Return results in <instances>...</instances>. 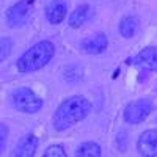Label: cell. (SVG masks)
Listing matches in <instances>:
<instances>
[{
  "label": "cell",
  "mask_w": 157,
  "mask_h": 157,
  "mask_svg": "<svg viewBox=\"0 0 157 157\" xmlns=\"http://www.w3.org/2000/svg\"><path fill=\"white\" fill-rule=\"evenodd\" d=\"M91 112V104L85 96L74 94L64 99L57 107L54 118H52V126L57 132L68 130L69 127L75 126L77 123L83 121Z\"/></svg>",
  "instance_id": "cell-1"
},
{
  "label": "cell",
  "mask_w": 157,
  "mask_h": 157,
  "mask_svg": "<svg viewBox=\"0 0 157 157\" xmlns=\"http://www.w3.org/2000/svg\"><path fill=\"white\" fill-rule=\"evenodd\" d=\"M54 55H55V44L44 39V41L33 44L30 49L24 52L16 61V68L22 74L35 72L43 69L46 64H49Z\"/></svg>",
  "instance_id": "cell-2"
},
{
  "label": "cell",
  "mask_w": 157,
  "mask_h": 157,
  "mask_svg": "<svg viewBox=\"0 0 157 157\" xmlns=\"http://www.w3.org/2000/svg\"><path fill=\"white\" fill-rule=\"evenodd\" d=\"M10 102L17 112H22L25 115H35L44 105V101L29 86L16 88L10 94Z\"/></svg>",
  "instance_id": "cell-3"
},
{
  "label": "cell",
  "mask_w": 157,
  "mask_h": 157,
  "mask_svg": "<svg viewBox=\"0 0 157 157\" xmlns=\"http://www.w3.org/2000/svg\"><path fill=\"white\" fill-rule=\"evenodd\" d=\"M33 6H35V0H19L17 3L11 5L5 13L6 24L11 29L24 27L32 17Z\"/></svg>",
  "instance_id": "cell-4"
},
{
  "label": "cell",
  "mask_w": 157,
  "mask_h": 157,
  "mask_svg": "<svg viewBox=\"0 0 157 157\" xmlns=\"http://www.w3.org/2000/svg\"><path fill=\"white\" fill-rule=\"evenodd\" d=\"M154 105L149 99H137L126 105L123 112L124 121L129 124H141L151 115Z\"/></svg>",
  "instance_id": "cell-5"
},
{
  "label": "cell",
  "mask_w": 157,
  "mask_h": 157,
  "mask_svg": "<svg viewBox=\"0 0 157 157\" xmlns=\"http://www.w3.org/2000/svg\"><path fill=\"white\" fill-rule=\"evenodd\" d=\"M129 64H135L146 71H152L157 72V47L154 46H148L145 49H141L138 54L132 58L127 60Z\"/></svg>",
  "instance_id": "cell-6"
},
{
  "label": "cell",
  "mask_w": 157,
  "mask_h": 157,
  "mask_svg": "<svg viewBox=\"0 0 157 157\" xmlns=\"http://www.w3.org/2000/svg\"><path fill=\"white\" fill-rule=\"evenodd\" d=\"M137 151L143 157L157 155V129H146L137 141Z\"/></svg>",
  "instance_id": "cell-7"
},
{
  "label": "cell",
  "mask_w": 157,
  "mask_h": 157,
  "mask_svg": "<svg viewBox=\"0 0 157 157\" xmlns=\"http://www.w3.org/2000/svg\"><path fill=\"white\" fill-rule=\"evenodd\" d=\"M107 46H109L107 35L105 33H96L93 36L83 39L80 44V49L88 55H99L107 49Z\"/></svg>",
  "instance_id": "cell-8"
},
{
  "label": "cell",
  "mask_w": 157,
  "mask_h": 157,
  "mask_svg": "<svg viewBox=\"0 0 157 157\" xmlns=\"http://www.w3.org/2000/svg\"><path fill=\"white\" fill-rule=\"evenodd\" d=\"M36 148H38V138L33 134H27L16 143L13 155L14 157H32L35 155Z\"/></svg>",
  "instance_id": "cell-9"
},
{
  "label": "cell",
  "mask_w": 157,
  "mask_h": 157,
  "mask_svg": "<svg viewBox=\"0 0 157 157\" xmlns=\"http://www.w3.org/2000/svg\"><path fill=\"white\" fill-rule=\"evenodd\" d=\"M68 14V6L63 0H52L46 6V17L52 25H58L64 21Z\"/></svg>",
  "instance_id": "cell-10"
},
{
  "label": "cell",
  "mask_w": 157,
  "mask_h": 157,
  "mask_svg": "<svg viewBox=\"0 0 157 157\" xmlns=\"http://www.w3.org/2000/svg\"><path fill=\"white\" fill-rule=\"evenodd\" d=\"M90 13H91V8L90 5L83 3V5H78L71 14H69V27L71 29H78L88 21L90 17Z\"/></svg>",
  "instance_id": "cell-11"
},
{
  "label": "cell",
  "mask_w": 157,
  "mask_h": 157,
  "mask_svg": "<svg viewBox=\"0 0 157 157\" xmlns=\"http://www.w3.org/2000/svg\"><path fill=\"white\" fill-rule=\"evenodd\" d=\"M138 29V19L135 16H126L120 21L118 30H120L123 38H132Z\"/></svg>",
  "instance_id": "cell-12"
},
{
  "label": "cell",
  "mask_w": 157,
  "mask_h": 157,
  "mask_svg": "<svg viewBox=\"0 0 157 157\" xmlns=\"http://www.w3.org/2000/svg\"><path fill=\"white\" fill-rule=\"evenodd\" d=\"M74 154L77 157H80V155L82 157H99L102 154V149L94 141H85V143H82V145L77 146Z\"/></svg>",
  "instance_id": "cell-13"
},
{
  "label": "cell",
  "mask_w": 157,
  "mask_h": 157,
  "mask_svg": "<svg viewBox=\"0 0 157 157\" xmlns=\"http://www.w3.org/2000/svg\"><path fill=\"white\" fill-rule=\"evenodd\" d=\"M44 157H66V152L61 145H50L44 151Z\"/></svg>",
  "instance_id": "cell-14"
},
{
  "label": "cell",
  "mask_w": 157,
  "mask_h": 157,
  "mask_svg": "<svg viewBox=\"0 0 157 157\" xmlns=\"http://www.w3.org/2000/svg\"><path fill=\"white\" fill-rule=\"evenodd\" d=\"M0 44H2V54H0V60H6L8 55H10V52H11V41H10V38L3 36L2 39H0Z\"/></svg>",
  "instance_id": "cell-15"
},
{
  "label": "cell",
  "mask_w": 157,
  "mask_h": 157,
  "mask_svg": "<svg viewBox=\"0 0 157 157\" xmlns=\"http://www.w3.org/2000/svg\"><path fill=\"white\" fill-rule=\"evenodd\" d=\"M6 137H8V126L5 123H2V124H0V149H2V152L5 151Z\"/></svg>",
  "instance_id": "cell-16"
}]
</instances>
